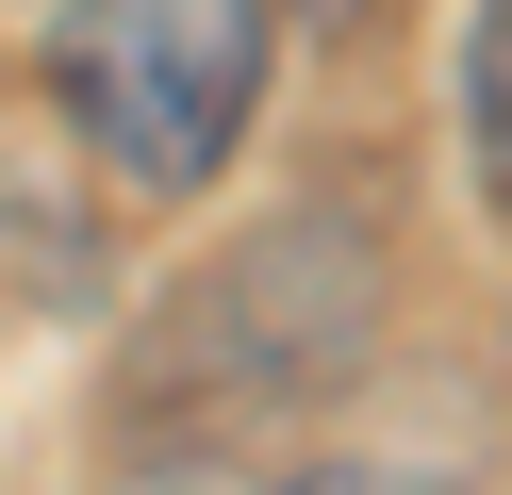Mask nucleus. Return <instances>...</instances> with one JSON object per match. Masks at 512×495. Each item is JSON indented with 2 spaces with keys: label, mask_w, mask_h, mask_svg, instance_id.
Segmentation results:
<instances>
[{
  "label": "nucleus",
  "mask_w": 512,
  "mask_h": 495,
  "mask_svg": "<svg viewBox=\"0 0 512 495\" xmlns=\"http://www.w3.org/2000/svg\"><path fill=\"white\" fill-rule=\"evenodd\" d=\"M364 347H380V248L347 215H281V231H248L232 264H199V281L166 297L133 396L182 413V446H265V429H298Z\"/></svg>",
  "instance_id": "nucleus-1"
},
{
  "label": "nucleus",
  "mask_w": 512,
  "mask_h": 495,
  "mask_svg": "<svg viewBox=\"0 0 512 495\" xmlns=\"http://www.w3.org/2000/svg\"><path fill=\"white\" fill-rule=\"evenodd\" d=\"M265 66H281V0H67L50 17V99L83 116L116 198H199Z\"/></svg>",
  "instance_id": "nucleus-2"
},
{
  "label": "nucleus",
  "mask_w": 512,
  "mask_h": 495,
  "mask_svg": "<svg viewBox=\"0 0 512 495\" xmlns=\"http://www.w3.org/2000/svg\"><path fill=\"white\" fill-rule=\"evenodd\" d=\"M463 149H479V198L512 215V0L463 17Z\"/></svg>",
  "instance_id": "nucleus-3"
},
{
  "label": "nucleus",
  "mask_w": 512,
  "mask_h": 495,
  "mask_svg": "<svg viewBox=\"0 0 512 495\" xmlns=\"http://www.w3.org/2000/svg\"><path fill=\"white\" fill-rule=\"evenodd\" d=\"M281 495H463V479H430V462H314V479H281Z\"/></svg>",
  "instance_id": "nucleus-4"
},
{
  "label": "nucleus",
  "mask_w": 512,
  "mask_h": 495,
  "mask_svg": "<svg viewBox=\"0 0 512 495\" xmlns=\"http://www.w3.org/2000/svg\"><path fill=\"white\" fill-rule=\"evenodd\" d=\"M149 495H182V479H149Z\"/></svg>",
  "instance_id": "nucleus-5"
}]
</instances>
